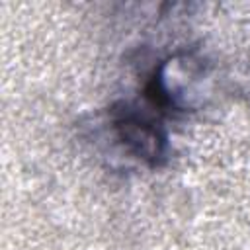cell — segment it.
I'll list each match as a JSON object with an SVG mask.
<instances>
[{
	"mask_svg": "<svg viewBox=\"0 0 250 250\" xmlns=\"http://www.w3.org/2000/svg\"><path fill=\"white\" fill-rule=\"evenodd\" d=\"M119 127H123V139L131 143L141 154H146V156L156 154L158 139H156V133L148 125L139 123L137 119H125Z\"/></svg>",
	"mask_w": 250,
	"mask_h": 250,
	"instance_id": "1",
	"label": "cell"
}]
</instances>
